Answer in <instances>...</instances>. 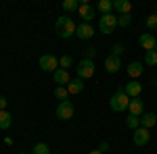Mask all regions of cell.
<instances>
[{"mask_svg":"<svg viewBox=\"0 0 157 154\" xmlns=\"http://www.w3.org/2000/svg\"><path fill=\"white\" fill-rule=\"evenodd\" d=\"M55 27H57V34H59V38H63V40L71 38L73 34H75V29H78V25L73 23V19H71V17H67V15L59 17Z\"/></svg>","mask_w":157,"mask_h":154,"instance_id":"cell-1","label":"cell"},{"mask_svg":"<svg viewBox=\"0 0 157 154\" xmlns=\"http://www.w3.org/2000/svg\"><path fill=\"white\" fill-rule=\"evenodd\" d=\"M109 106H111V110H115V113L128 110V106H130V98H128V94L124 92V88H120L115 94L109 98Z\"/></svg>","mask_w":157,"mask_h":154,"instance_id":"cell-2","label":"cell"},{"mask_svg":"<svg viewBox=\"0 0 157 154\" xmlns=\"http://www.w3.org/2000/svg\"><path fill=\"white\" fill-rule=\"evenodd\" d=\"M117 27V17L113 15V13H109V15H103L101 17V21H98V29H101V34H113V29Z\"/></svg>","mask_w":157,"mask_h":154,"instance_id":"cell-3","label":"cell"},{"mask_svg":"<svg viewBox=\"0 0 157 154\" xmlns=\"http://www.w3.org/2000/svg\"><path fill=\"white\" fill-rule=\"evenodd\" d=\"M75 73H78L80 79H90V77L94 75V60L82 59L78 63V67H75Z\"/></svg>","mask_w":157,"mask_h":154,"instance_id":"cell-4","label":"cell"},{"mask_svg":"<svg viewBox=\"0 0 157 154\" xmlns=\"http://www.w3.org/2000/svg\"><path fill=\"white\" fill-rule=\"evenodd\" d=\"M57 67H59L57 56H52V54H42V56H40V69H42V71L55 73V71H57Z\"/></svg>","mask_w":157,"mask_h":154,"instance_id":"cell-5","label":"cell"},{"mask_svg":"<svg viewBox=\"0 0 157 154\" xmlns=\"http://www.w3.org/2000/svg\"><path fill=\"white\" fill-rule=\"evenodd\" d=\"M57 117L61 121H69L73 117V102L71 100H63L59 102V106H57Z\"/></svg>","mask_w":157,"mask_h":154,"instance_id":"cell-6","label":"cell"},{"mask_svg":"<svg viewBox=\"0 0 157 154\" xmlns=\"http://www.w3.org/2000/svg\"><path fill=\"white\" fill-rule=\"evenodd\" d=\"M132 140H134L136 146H147L149 140H151V133H149V129H145V127H138V129H134Z\"/></svg>","mask_w":157,"mask_h":154,"instance_id":"cell-7","label":"cell"},{"mask_svg":"<svg viewBox=\"0 0 157 154\" xmlns=\"http://www.w3.org/2000/svg\"><path fill=\"white\" fill-rule=\"evenodd\" d=\"M124 92L128 94V98H140V92H143V83L132 79V81H128L124 85Z\"/></svg>","mask_w":157,"mask_h":154,"instance_id":"cell-8","label":"cell"},{"mask_svg":"<svg viewBox=\"0 0 157 154\" xmlns=\"http://www.w3.org/2000/svg\"><path fill=\"white\" fill-rule=\"evenodd\" d=\"M78 15L82 17V23H90L94 19V9L88 4V2H80V9H78Z\"/></svg>","mask_w":157,"mask_h":154,"instance_id":"cell-9","label":"cell"},{"mask_svg":"<svg viewBox=\"0 0 157 154\" xmlns=\"http://www.w3.org/2000/svg\"><path fill=\"white\" fill-rule=\"evenodd\" d=\"M138 44L145 48L147 52H151V50H155L157 38L153 36V34H140V38H138Z\"/></svg>","mask_w":157,"mask_h":154,"instance_id":"cell-10","label":"cell"},{"mask_svg":"<svg viewBox=\"0 0 157 154\" xmlns=\"http://www.w3.org/2000/svg\"><path fill=\"white\" fill-rule=\"evenodd\" d=\"M75 36L80 38V40H90V38L94 36V27L90 23H80L78 29H75Z\"/></svg>","mask_w":157,"mask_h":154,"instance_id":"cell-11","label":"cell"},{"mask_svg":"<svg viewBox=\"0 0 157 154\" xmlns=\"http://www.w3.org/2000/svg\"><path fill=\"white\" fill-rule=\"evenodd\" d=\"M128 110H130V115H134V117H143V115H145V104H143V100H140V98H130Z\"/></svg>","mask_w":157,"mask_h":154,"instance_id":"cell-12","label":"cell"},{"mask_svg":"<svg viewBox=\"0 0 157 154\" xmlns=\"http://www.w3.org/2000/svg\"><path fill=\"white\" fill-rule=\"evenodd\" d=\"M121 67V60L120 56H113V54H109L107 59H105V71L107 73H117Z\"/></svg>","mask_w":157,"mask_h":154,"instance_id":"cell-13","label":"cell"},{"mask_svg":"<svg viewBox=\"0 0 157 154\" xmlns=\"http://www.w3.org/2000/svg\"><path fill=\"white\" fill-rule=\"evenodd\" d=\"M52 77H55V83H57V85H65V88H67V83L71 81L69 73L65 71V69H57V71L52 73Z\"/></svg>","mask_w":157,"mask_h":154,"instance_id":"cell-14","label":"cell"},{"mask_svg":"<svg viewBox=\"0 0 157 154\" xmlns=\"http://www.w3.org/2000/svg\"><path fill=\"white\" fill-rule=\"evenodd\" d=\"M67 92L69 94H82L84 92V79H80V77H75V79H71V81L67 83Z\"/></svg>","mask_w":157,"mask_h":154,"instance_id":"cell-15","label":"cell"},{"mask_svg":"<svg viewBox=\"0 0 157 154\" xmlns=\"http://www.w3.org/2000/svg\"><path fill=\"white\" fill-rule=\"evenodd\" d=\"M113 9L120 13V15H130L132 2H130V0H115V2H113Z\"/></svg>","mask_w":157,"mask_h":154,"instance_id":"cell-16","label":"cell"},{"mask_svg":"<svg viewBox=\"0 0 157 154\" xmlns=\"http://www.w3.org/2000/svg\"><path fill=\"white\" fill-rule=\"evenodd\" d=\"M153 125H157V115H153V113H145V115L140 117V127L151 129Z\"/></svg>","mask_w":157,"mask_h":154,"instance_id":"cell-17","label":"cell"},{"mask_svg":"<svg viewBox=\"0 0 157 154\" xmlns=\"http://www.w3.org/2000/svg\"><path fill=\"white\" fill-rule=\"evenodd\" d=\"M126 71H128V75H130L132 79H138V77L143 75V65H140L138 60H134V63L128 65V69H126Z\"/></svg>","mask_w":157,"mask_h":154,"instance_id":"cell-18","label":"cell"},{"mask_svg":"<svg viewBox=\"0 0 157 154\" xmlns=\"http://www.w3.org/2000/svg\"><path fill=\"white\" fill-rule=\"evenodd\" d=\"M11 123H13V117L9 115V110H0V129H9L11 127Z\"/></svg>","mask_w":157,"mask_h":154,"instance_id":"cell-19","label":"cell"},{"mask_svg":"<svg viewBox=\"0 0 157 154\" xmlns=\"http://www.w3.org/2000/svg\"><path fill=\"white\" fill-rule=\"evenodd\" d=\"M78 9H80V2H78V0H65V2H63V11L75 13Z\"/></svg>","mask_w":157,"mask_h":154,"instance_id":"cell-20","label":"cell"},{"mask_svg":"<svg viewBox=\"0 0 157 154\" xmlns=\"http://www.w3.org/2000/svg\"><path fill=\"white\" fill-rule=\"evenodd\" d=\"M32 152H34V154H50V148H48V144L38 142L36 146L32 148Z\"/></svg>","mask_w":157,"mask_h":154,"instance_id":"cell-21","label":"cell"},{"mask_svg":"<svg viewBox=\"0 0 157 154\" xmlns=\"http://www.w3.org/2000/svg\"><path fill=\"white\" fill-rule=\"evenodd\" d=\"M98 11L103 13V15H109V13L113 11V2L111 0H101L98 2Z\"/></svg>","mask_w":157,"mask_h":154,"instance_id":"cell-22","label":"cell"},{"mask_svg":"<svg viewBox=\"0 0 157 154\" xmlns=\"http://www.w3.org/2000/svg\"><path fill=\"white\" fill-rule=\"evenodd\" d=\"M67 96H69V92H67V88H65V85H57V88H55V98H59L61 102H63V100H67Z\"/></svg>","mask_w":157,"mask_h":154,"instance_id":"cell-23","label":"cell"},{"mask_svg":"<svg viewBox=\"0 0 157 154\" xmlns=\"http://www.w3.org/2000/svg\"><path fill=\"white\" fill-rule=\"evenodd\" d=\"M126 125H128L130 129H138V127H140V117L128 115V117H126Z\"/></svg>","mask_w":157,"mask_h":154,"instance_id":"cell-24","label":"cell"},{"mask_svg":"<svg viewBox=\"0 0 157 154\" xmlns=\"http://www.w3.org/2000/svg\"><path fill=\"white\" fill-rule=\"evenodd\" d=\"M145 65H149V67H157V52L155 50H151V52L145 54Z\"/></svg>","mask_w":157,"mask_h":154,"instance_id":"cell-25","label":"cell"},{"mask_svg":"<svg viewBox=\"0 0 157 154\" xmlns=\"http://www.w3.org/2000/svg\"><path fill=\"white\" fill-rule=\"evenodd\" d=\"M71 65H73V60H71L69 54H65V56H61V59H59V69H65V71H67Z\"/></svg>","mask_w":157,"mask_h":154,"instance_id":"cell-26","label":"cell"},{"mask_svg":"<svg viewBox=\"0 0 157 154\" xmlns=\"http://www.w3.org/2000/svg\"><path fill=\"white\" fill-rule=\"evenodd\" d=\"M130 23H132V15H120L117 17V25L120 27H128Z\"/></svg>","mask_w":157,"mask_h":154,"instance_id":"cell-27","label":"cell"},{"mask_svg":"<svg viewBox=\"0 0 157 154\" xmlns=\"http://www.w3.org/2000/svg\"><path fill=\"white\" fill-rule=\"evenodd\" d=\"M147 29H157V13H153V15H149L147 17Z\"/></svg>","mask_w":157,"mask_h":154,"instance_id":"cell-28","label":"cell"},{"mask_svg":"<svg viewBox=\"0 0 157 154\" xmlns=\"http://www.w3.org/2000/svg\"><path fill=\"white\" fill-rule=\"evenodd\" d=\"M94 56H97V48H92V46H90V48H86V50H84V59L92 60Z\"/></svg>","mask_w":157,"mask_h":154,"instance_id":"cell-29","label":"cell"},{"mask_svg":"<svg viewBox=\"0 0 157 154\" xmlns=\"http://www.w3.org/2000/svg\"><path fill=\"white\" fill-rule=\"evenodd\" d=\"M124 50H126V48H124V44H113V48H111V54H113V56H120Z\"/></svg>","mask_w":157,"mask_h":154,"instance_id":"cell-30","label":"cell"},{"mask_svg":"<svg viewBox=\"0 0 157 154\" xmlns=\"http://www.w3.org/2000/svg\"><path fill=\"white\" fill-rule=\"evenodd\" d=\"M6 104H9L6 96H2V94H0V110H6Z\"/></svg>","mask_w":157,"mask_h":154,"instance_id":"cell-31","label":"cell"},{"mask_svg":"<svg viewBox=\"0 0 157 154\" xmlns=\"http://www.w3.org/2000/svg\"><path fill=\"white\" fill-rule=\"evenodd\" d=\"M98 150H101V152H109V142H101Z\"/></svg>","mask_w":157,"mask_h":154,"instance_id":"cell-32","label":"cell"},{"mask_svg":"<svg viewBox=\"0 0 157 154\" xmlns=\"http://www.w3.org/2000/svg\"><path fill=\"white\" fill-rule=\"evenodd\" d=\"M88 154H103V152H101V150H90Z\"/></svg>","mask_w":157,"mask_h":154,"instance_id":"cell-33","label":"cell"},{"mask_svg":"<svg viewBox=\"0 0 157 154\" xmlns=\"http://www.w3.org/2000/svg\"><path fill=\"white\" fill-rule=\"evenodd\" d=\"M151 83H153V85L157 88V77H153V81H151Z\"/></svg>","mask_w":157,"mask_h":154,"instance_id":"cell-34","label":"cell"},{"mask_svg":"<svg viewBox=\"0 0 157 154\" xmlns=\"http://www.w3.org/2000/svg\"><path fill=\"white\" fill-rule=\"evenodd\" d=\"M155 52H157V44H155Z\"/></svg>","mask_w":157,"mask_h":154,"instance_id":"cell-35","label":"cell"},{"mask_svg":"<svg viewBox=\"0 0 157 154\" xmlns=\"http://www.w3.org/2000/svg\"><path fill=\"white\" fill-rule=\"evenodd\" d=\"M19 154H23V152H19Z\"/></svg>","mask_w":157,"mask_h":154,"instance_id":"cell-36","label":"cell"}]
</instances>
